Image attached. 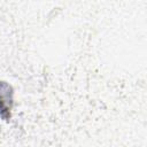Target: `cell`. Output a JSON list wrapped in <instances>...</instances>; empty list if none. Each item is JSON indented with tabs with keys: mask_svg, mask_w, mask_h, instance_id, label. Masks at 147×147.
Here are the masks:
<instances>
[{
	"mask_svg": "<svg viewBox=\"0 0 147 147\" xmlns=\"http://www.w3.org/2000/svg\"><path fill=\"white\" fill-rule=\"evenodd\" d=\"M11 90L6 83H0V116L8 118L11 108Z\"/></svg>",
	"mask_w": 147,
	"mask_h": 147,
	"instance_id": "cell-1",
	"label": "cell"
}]
</instances>
